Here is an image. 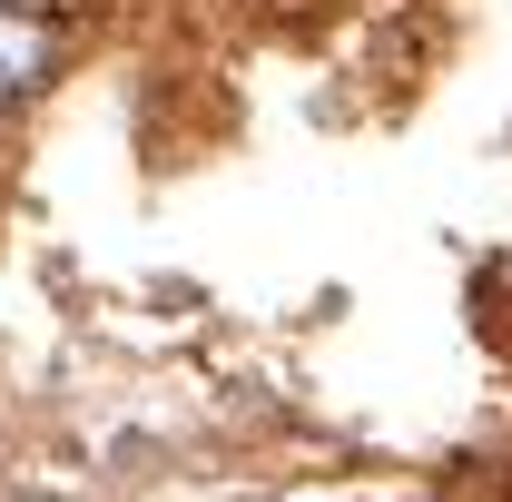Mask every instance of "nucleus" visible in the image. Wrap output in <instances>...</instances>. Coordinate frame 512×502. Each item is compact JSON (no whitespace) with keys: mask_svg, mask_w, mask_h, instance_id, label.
<instances>
[{"mask_svg":"<svg viewBox=\"0 0 512 502\" xmlns=\"http://www.w3.org/2000/svg\"><path fill=\"white\" fill-rule=\"evenodd\" d=\"M50 69H60V30H50V10L0 0V119H20V109L50 89Z\"/></svg>","mask_w":512,"mask_h":502,"instance_id":"obj_1","label":"nucleus"}]
</instances>
